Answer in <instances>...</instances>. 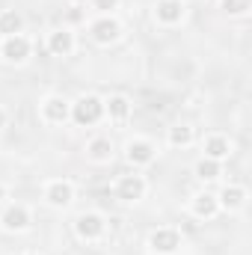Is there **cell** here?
I'll list each match as a JSON object with an SVG mask.
<instances>
[{"instance_id":"1","label":"cell","mask_w":252,"mask_h":255,"mask_svg":"<svg viewBox=\"0 0 252 255\" xmlns=\"http://www.w3.org/2000/svg\"><path fill=\"white\" fill-rule=\"evenodd\" d=\"M101 116H104V101L98 95H83V98H77L71 104V116L68 119H74V125L86 128V125H98Z\"/></svg>"},{"instance_id":"2","label":"cell","mask_w":252,"mask_h":255,"mask_svg":"<svg viewBox=\"0 0 252 255\" xmlns=\"http://www.w3.org/2000/svg\"><path fill=\"white\" fill-rule=\"evenodd\" d=\"M30 51H33V45H30V39L27 36H6L3 42H0V57L6 60V63L12 65H21L30 60Z\"/></svg>"},{"instance_id":"3","label":"cell","mask_w":252,"mask_h":255,"mask_svg":"<svg viewBox=\"0 0 252 255\" xmlns=\"http://www.w3.org/2000/svg\"><path fill=\"white\" fill-rule=\"evenodd\" d=\"M181 232L178 229H157L148 235V250L154 255H172L181 250Z\"/></svg>"},{"instance_id":"4","label":"cell","mask_w":252,"mask_h":255,"mask_svg":"<svg viewBox=\"0 0 252 255\" xmlns=\"http://www.w3.org/2000/svg\"><path fill=\"white\" fill-rule=\"evenodd\" d=\"M89 33H92V39H95L98 45H113V42H119V36H122V24H119L113 15H101V18H95V21L89 24Z\"/></svg>"},{"instance_id":"5","label":"cell","mask_w":252,"mask_h":255,"mask_svg":"<svg viewBox=\"0 0 252 255\" xmlns=\"http://www.w3.org/2000/svg\"><path fill=\"white\" fill-rule=\"evenodd\" d=\"M104 229H107V223H104L101 214H80L74 220V232H77L80 241H98L104 235Z\"/></svg>"},{"instance_id":"6","label":"cell","mask_w":252,"mask_h":255,"mask_svg":"<svg viewBox=\"0 0 252 255\" xmlns=\"http://www.w3.org/2000/svg\"><path fill=\"white\" fill-rule=\"evenodd\" d=\"M113 193H116V199H122V202H139L142 196H145V178L142 175H122L119 181H116V187H113Z\"/></svg>"},{"instance_id":"7","label":"cell","mask_w":252,"mask_h":255,"mask_svg":"<svg viewBox=\"0 0 252 255\" xmlns=\"http://www.w3.org/2000/svg\"><path fill=\"white\" fill-rule=\"evenodd\" d=\"M71 116V104L65 101L63 95H48L42 101V119L51 125H63L65 119Z\"/></svg>"},{"instance_id":"8","label":"cell","mask_w":252,"mask_h":255,"mask_svg":"<svg viewBox=\"0 0 252 255\" xmlns=\"http://www.w3.org/2000/svg\"><path fill=\"white\" fill-rule=\"evenodd\" d=\"M154 154H157V148L148 139H130L125 145V157L130 166H148L154 160Z\"/></svg>"},{"instance_id":"9","label":"cell","mask_w":252,"mask_h":255,"mask_svg":"<svg viewBox=\"0 0 252 255\" xmlns=\"http://www.w3.org/2000/svg\"><path fill=\"white\" fill-rule=\"evenodd\" d=\"M0 229L3 232H27L30 229V211L24 205H9L0 214Z\"/></svg>"},{"instance_id":"10","label":"cell","mask_w":252,"mask_h":255,"mask_svg":"<svg viewBox=\"0 0 252 255\" xmlns=\"http://www.w3.org/2000/svg\"><path fill=\"white\" fill-rule=\"evenodd\" d=\"M154 18L166 27H175L184 21V0H157L154 3Z\"/></svg>"},{"instance_id":"11","label":"cell","mask_w":252,"mask_h":255,"mask_svg":"<svg viewBox=\"0 0 252 255\" xmlns=\"http://www.w3.org/2000/svg\"><path fill=\"white\" fill-rule=\"evenodd\" d=\"M71 199H74L71 181L57 178V181H48V184H45V202H48V205H54V208H68Z\"/></svg>"},{"instance_id":"12","label":"cell","mask_w":252,"mask_h":255,"mask_svg":"<svg viewBox=\"0 0 252 255\" xmlns=\"http://www.w3.org/2000/svg\"><path fill=\"white\" fill-rule=\"evenodd\" d=\"M190 211H193V217H199V220H211V217L220 214V202H217L214 193H196L193 202H190Z\"/></svg>"},{"instance_id":"13","label":"cell","mask_w":252,"mask_h":255,"mask_svg":"<svg viewBox=\"0 0 252 255\" xmlns=\"http://www.w3.org/2000/svg\"><path fill=\"white\" fill-rule=\"evenodd\" d=\"M86 157L92 163H110L113 160V139L110 136H95L86 145Z\"/></svg>"},{"instance_id":"14","label":"cell","mask_w":252,"mask_h":255,"mask_svg":"<svg viewBox=\"0 0 252 255\" xmlns=\"http://www.w3.org/2000/svg\"><path fill=\"white\" fill-rule=\"evenodd\" d=\"M217 202H220L223 211H241L247 205V190L241 184H229V187H223V193L217 196Z\"/></svg>"},{"instance_id":"15","label":"cell","mask_w":252,"mask_h":255,"mask_svg":"<svg viewBox=\"0 0 252 255\" xmlns=\"http://www.w3.org/2000/svg\"><path fill=\"white\" fill-rule=\"evenodd\" d=\"M48 51L54 57H68L74 51V33L71 30H54L48 36Z\"/></svg>"},{"instance_id":"16","label":"cell","mask_w":252,"mask_h":255,"mask_svg":"<svg viewBox=\"0 0 252 255\" xmlns=\"http://www.w3.org/2000/svg\"><path fill=\"white\" fill-rule=\"evenodd\" d=\"M229 154H232V142H229V136H223V133H211V136L205 139V157L223 163Z\"/></svg>"},{"instance_id":"17","label":"cell","mask_w":252,"mask_h":255,"mask_svg":"<svg viewBox=\"0 0 252 255\" xmlns=\"http://www.w3.org/2000/svg\"><path fill=\"white\" fill-rule=\"evenodd\" d=\"M104 113H107L113 122H125L127 116H130V101H127L125 95H110V98L104 101Z\"/></svg>"},{"instance_id":"18","label":"cell","mask_w":252,"mask_h":255,"mask_svg":"<svg viewBox=\"0 0 252 255\" xmlns=\"http://www.w3.org/2000/svg\"><path fill=\"white\" fill-rule=\"evenodd\" d=\"M24 30V18L15 12V9H3L0 12V36L6 39V36H18Z\"/></svg>"},{"instance_id":"19","label":"cell","mask_w":252,"mask_h":255,"mask_svg":"<svg viewBox=\"0 0 252 255\" xmlns=\"http://www.w3.org/2000/svg\"><path fill=\"white\" fill-rule=\"evenodd\" d=\"M193 172H196V178H199V181H217V178L223 175V166H220V160L202 157V160H196Z\"/></svg>"},{"instance_id":"20","label":"cell","mask_w":252,"mask_h":255,"mask_svg":"<svg viewBox=\"0 0 252 255\" xmlns=\"http://www.w3.org/2000/svg\"><path fill=\"white\" fill-rule=\"evenodd\" d=\"M166 142H169L172 148H187L190 142H193V128H190V125H175V128H169V133H166Z\"/></svg>"},{"instance_id":"21","label":"cell","mask_w":252,"mask_h":255,"mask_svg":"<svg viewBox=\"0 0 252 255\" xmlns=\"http://www.w3.org/2000/svg\"><path fill=\"white\" fill-rule=\"evenodd\" d=\"M250 9H252V0H223V12L226 15H235V18L238 15H247Z\"/></svg>"},{"instance_id":"22","label":"cell","mask_w":252,"mask_h":255,"mask_svg":"<svg viewBox=\"0 0 252 255\" xmlns=\"http://www.w3.org/2000/svg\"><path fill=\"white\" fill-rule=\"evenodd\" d=\"M92 6H95L101 15H110V12L119 6V0H92Z\"/></svg>"},{"instance_id":"23","label":"cell","mask_w":252,"mask_h":255,"mask_svg":"<svg viewBox=\"0 0 252 255\" xmlns=\"http://www.w3.org/2000/svg\"><path fill=\"white\" fill-rule=\"evenodd\" d=\"M80 18H83L80 6H71V9H68V21H80Z\"/></svg>"},{"instance_id":"24","label":"cell","mask_w":252,"mask_h":255,"mask_svg":"<svg viewBox=\"0 0 252 255\" xmlns=\"http://www.w3.org/2000/svg\"><path fill=\"white\" fill-rule=\"evenodd\" d=\"M6 125V110H3V107H0V128Z\"/></svg>"},{"instance_id":"25","label":"cell","mask_w":252,"mask_h":255,"mask_svg":"<svg viewBox=\"0 0 252 255\" xmlns=\"http://www.w3.org/2000/svg\"><path fill=\"white\" fill-rule=\"evenodd\" d=\"M3 196H6V190H3V187H0V199H3Z\"/></svg>"}]
</instances>
